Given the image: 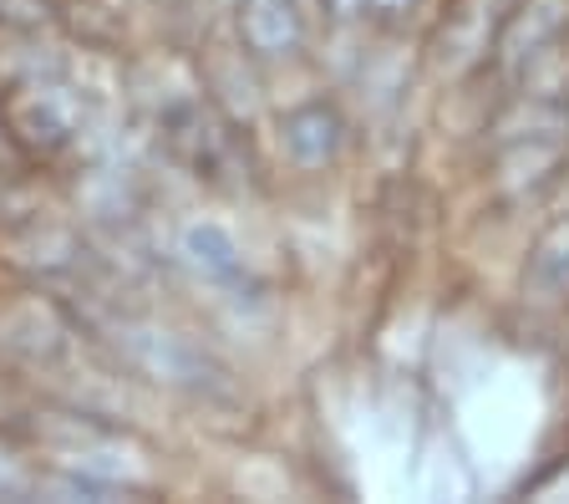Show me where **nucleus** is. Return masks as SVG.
Here are the masks:
<instances>
[{
    "label": "nucleus",
    "instance_id": "8",
    "mask_svg": "<svg viewBox=\"0 0 569 504\" xmlns=\"http://www.w3.org/2000/svg\"><path fill=\"white\" fill-rule=\"evenodd\" d=\"M565 347H569V312H565Z\"/></svg>",
    "mask_w": 569,
    "mask_h": 504
},
{
    "label": "nucleus",
    "instance_id": "4",
    "mask_svg": "<svg viewBox=\"0 0 569 504\" xmlns=\"http://www.w3.org/2000/svg\"><path fill=\"white\" fill-rule=\"evenodd\" d=\"M178 260L193 270V280L213 286L229 300H260V280H254V265L249 250L239 245V235L219 219H189L178 229Z\"/></svg>",
    "mask_w": 569,
    "mask_h": 504
},
{
    "label": "nucleus",
    "instance_id": "9",
    "mask_svg": "<svg viewBox=\"0 0 569 504\" xmlns=\"http://www.w3.org/2000/svg\"><path fill=\"white\" fill-rule=\"evenodd\" d=\"M0 280H6V276H0Z\"/></svg>",
    "mask_w": 569,
    "mask_h": 504
},
{
    "label": "nucleus",
    "instance_id": "1",
    "mask_svg": "<svg viewBox=\"0 0 569 504\" xmlns=\"http://www.w3.org/2000/svg\"><path fill=\"white\" fill-rule=\"evenodd\" d=\"M82 322L97 347L148 393L178 397V403H193V408L239 403V383L229 373V362L213 352V342H203L189 326L168 322L148 306H122V300H112L102 316L82 312Z\"/></svg>",
    "mask_w": 569,
    "mask_h": 504
},
{
    "label": "nucleus",
    "instance_id": "2",
    "mask_svg": "<svg viewBox=\"0 0 569 504\" xmlns=\"http://www.w3.org/2000/svg\"><path fill=\"white\" fill-rule=\"evenodd\" d=\"M0 122H6V138H11L26 168L57 174L71 158H82L87 97L71 82V67L47 77H26V82H6L0 87Z\"/></svg>",
    "mask_w": 569,
    "mask_h": 504
},
{
    "label": "nucleus",
    "instance_id": "6",
    "mask_svg": "<svg viewBox=\"0 0 569 504\" xmlns=\"http://www.w3.org/2000/svg\"><path fill=\"white\" fill-rule=\"evenodd\" d=\"M523 300L539 312H569V225H555L533 240L523 260Z\"/></svg>",
    "mask_w": 569,
    "mask_h": 504
},
{
    "label": "nucleus",
    "instance_id": "3",
    "mask_svg": "<svg viewBox=\"0 0 569 504\" xmlns=\"http://www.w3.org/2000/svg\"><path fill=\"white\" fill-rule=\"evenodd\" d=\"M270 144H274V158H280L290 174L300 179H326L336 168L346 164L351 154V118L336 97L326 92H310V97H296L284 102L270 122Z\"/></svg>",
    "mask_w": 569,
    "mask_h": 504
},
{
    "label": "nucleus",
    "instance_id": "5",
    "mask_svg": "<svg viewBox=\"0 0 569 504\" xmlns=\"http://www.w3.org/2000/svg\"><path fill=\"white\" fill-rule=\"evenodd\" d=\"M234 41L260 67H290L310 47L306 0H234Z\"/></svg>",
    "mask_w": 569,
    "mask_h": 504
},
{
    "label": "nucleus",
    "instance_id": "7",
    "mask_svg": "<svg viewBox=\"0 0 569 504\" xmlns=\"http://www.w3.org/2000/svg\"><path fill=\"white\" fill-rule=\"evenodd\" d=\"M41 454L26 433L0 428V500H41Z\"/></svg>",
    "mask_w": 569,
    "mask_h": 504
}]
</instances>
